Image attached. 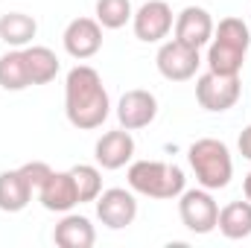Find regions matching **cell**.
I'll list each match as a JSON object with an SVG mask.
<instances>
[{"instance_id": "cell-18", "label": "cell", "mask_w": 251, "mask_h": 248, "mask_svg": "<svg viewBox=\"0 0 251 248\" xmlns=\"http://www.w3.org/2000/svg\"><path fill=\"white\" fill-rule=\"evenodd\" d=\"M219 234L225 240H246L251 237V201H228L219 210V222H216Z\"/></svg>"}, {"instance_id": "cell-19", "label": "cell", "mask_w": 251, "mask_h": 248, "mask_svg": "<svg viewBox=\"0 0 251 248\" xmlns=\"http://www.w3.org/2000/svg\"><path fill=\"white\" fill-rule=\"evenodd\" d=\"M24 56H26V70H29V82L32 85H47L59 76L62 62L59 56L50 50V47H41V44H29L24 47Z\"/></svg>"}, {"instance_id": "cell-20", "label": "cell", "mask_w": 251, "mask_h": 248, "mask_svg": "<svg viewBox=\"0 0 251 248\" xmlns=\"http://www.w3.org/2000/svg\"><path fill=\"white\" fill-rule=\"evenodd\" d=\"M29 82V70H26V56L24 50L12 47L9 53L0 56V88L3 91H26Z\"/></svg>"}, {"instance_id": "cell-16", "label": "cell", "mask_w": 251, "mask_h": 248, "mask_svg": "<svg viewBox=\"0 0 251 248\" xmlns=\"http://www.w3.org/2000/svg\"><path fill=\"white\" fill-rule=\"evenodd\" d=\"M53 243L59 248H91L97 243V231L88 216L79 213H64L62 222L53 231Z\"/></svg>"}, {"instance_id": "cell-23", "label": "cell", "mask_w": 251, "mask_h": 248, "mask_svg": "<svg viewBox=\"0 0 251 248\" xmlns=\"http://www.w3.org/2000/svg\"><path fill=\"white\" fill-rule=\"evenodd\" d=\"M21 170H24V175L29 178V184L35 187V190L44 184V178L53 173V167H50V164H44V161H29V164H24Z\"/></svg>"}, {"instance_id": "cell-10", "label": "cell", "mask_w": 251, "mask_h": 248, "mask_svg": "<svg viewBox=\"0 0 251 248\" xmlns=\"http://www.w3.org/2000/svg\"><path fill=\"white\" fill-rule=\"evenodd\" d=\"M62 44L70 59L76 62H88L102 50V26L97 18H73L64 26Z\"/></svg>"}, {"instance_id": "cell-3", "label": "cell", "mask_w": 251, "mask_h": 248, "mask_svg": "<svg viewBox=\"0 0 251 248\" xmlns=\"http://www.w3.org/2000/svg\"><path fill=\"white\" fill-rule=\"evenodd\" d=\"M126 178L134 193L146 198H178L187 190L184 170L167 161H131Z\"/></svg>"}, {"instance_id": "cell-22", "label": "cell", "mask_w": 251, "mask_h": 248, "mask_svg": "<svg viewBox=\"0 0 251 248\" xmlns=\"http://www.w3.org/2000/svg\"><path fill=\"white\" fill-rule=\"evenodd\" d=\"M73 181H76V193H79V204L85 201H97V196L102 193V173L94 164H76L70 167Z\"/></svg>"}, {"instance_id": "cell-9", "label": "cell", "mask_w": 251, "mask_h": 248, "mask_svg": "<svg viewBox=\"0 0 251 248\" xmlns=\"http://www.w3.org/2000/svg\"><path fill=\"white\" fill-rule=\"evenodd\" d=\"M97 216L105 228L111 231H123L128 228L134 219H137V198H134V190L128 187H111V190H102L97 196Z\"/></svg>"}, {"instance_id": "cell-4", "label": "cell", "mask_w": 251, "mask_h": 248, "mask_svg": "<svg viewBox=\"0 0 251 248\" xmlns=\"http://www.w3.org/2000/svg\"><path fill=\"white\" fill-rule=\"evenodd\" d=\"M190 170L204 190H225L234 178V158L231 149L216 137H199L187 149Z\"/></svg>"}, {"instance_id": "cell-7", "label": "cell", "mask_w": 251, "mask_h": 248, "mask_svg": "<svg viewBox=\"0 0 251 248\" xmlns=\"http://www.w3.org/2000/svg\"><path fill=\"white\" fill-rule=\"evenodd\" d=\"M176 26L173 6L167 0H146L134 15H131V29L134 38L143 44H161Z\"/></svg>"}, {"instance_id": "cell-5", "label": "cell", "mask_w": 251, "mask_h": 248, "mask_svg": "<svg viewBox=\"0 0 251 248\" xmlns=\"http://www.w3.org/2000/svg\"><path fill=\"white\" fill-rule=\"evenodd\" d=\"M178 216H181V225L187 228L190 234H210L216 231V222H219V204L213 198V190H204V187H196V190H184L178 196Z\"/></svg>"}, {"instance_id": "cell-13", "label": "cell", "mask_w": 251, "mask_h": 248, "mask_svg": "<svg viewBox=\"0 0 251 248\" xmlns=\"http://www.w3.org/2000/svg\"><path fill=\"white\" fill-rule=\"evenodd\" d=\"M134 137L128 128H114V131H105L97 146H94V158H97V167L102 170H123L126 164H131L134 158Z\"/></svg>"}, {"instance_id": "cell-6", "label": "cell", "mask_w": 251, "mask_h": 248, "mask_svg": "<svg viewBox=\"0 0 251 248\" xmlns=\"http://www.w3.org/2000/svg\"><path fill=\"white\" fill-rule=\"evenodd\" d=\"M243 94V85H240V76H222V73H201L196 79V99L204 111H213V114H222L228 108L237 105Z\"/></svg>"}, {"instance_id": "cell-15", "label": "cell", "mask_w": 251, "mask_h": 248, "mask_svg": "<svg viewBox=\"0 0 251 248\" xmlns=\"http://www.w3.org/2000/svg\"><path fill=\"white\" fill-rule=\"evenodd\" d=\"M32 190L29 178L24 175V170H3L0 173V210L3 213H21L29 201H32Z\"/></svg>"}, {"instance_id": "cell-14", "label": "cell", "mask_w": 251, "mask_h": 248, "mask_svg": "<svg viewBox=\"0 0 251 248\" xmlns=\"http://www.w3.org/2000/svg\"><path fill=\"white\" fill-rule=\"evenodd\" d=\"M213 18H210V12L204 9V6H184L178 15H176V38L178 41H184L190 47H196V50H201V47H207L210 44V38H213Z\"/></svg>"}, {"instance_id": "cell-25", "label": "cell", "mask_w": 251, "mask_h": 248, "mask_svg": "<svg viewBox=\"0 0 251 248\" xmlns=\"http://www.w3.org/2000/svg\"><path fill=\"white\" fill-rule=\"evenodd\" d=\"M243 193H246V198L251 201V173L246 175V181H243Z\"/></svg>"}, {"instance_id": "cell-21", "label": "cell", "mask_w": 251, "mask_h": 248, "mask_svg": "<svg viewBox=\"0 0 251 248\" xmlns=\"http://www.w3.org/2000/svg\"><path fill=\"white\" fill-rule=\"evenodd\" d=\"M131 0H97L94 18L100 21L102 29H123L126 24H131Z\"/></svg>"}, {"instance_id": "cell-11", "label": "cell", "mask_w": 251, "mask_h": 248, "mask_svg": "<svg viewBox=\"0 0 251 248\" xmlns=\"http://www.w3.org/2000/svg\"><path fill=\"white\" fill-rule=\"evenodd\" d=\"M155 117H158V97L152 91L131 88V91H126L123 97H120V102H117V120L128 131L152 125Z\"/></svg>"}, {"instance_id": "cell-1", "label": "cell", "mask_w": 251, "mask_h": 248, "mask_svg": "<svg viewBox=\"0 0 251 248\" xmlns=\"http://www.w3.org/2000/svg\"><path fill=\"white\" fill-rule=\"evenodd\" d=\"M64 114L67 123L79 131H94L108 120L111 99L102 76L91 64H76L64 76Z\"/></svg>"}, {"instance_id": "cell-24", "label": "cell", "mask_w": 251, "mask_h": 248, "mask_svg": "<svg viewBox=\"0 0 251 248\" xmlns=\"http://www.w3.org/2000/svg\"><path fill=\"white\" fill-rule=\"evenodd\" d=\"M237 146H240V155H243L246 161H251V125H246V128H243V134H240Z\"/></svg>"}, {"instance_id": "cell-8", "label": "cell", "mask_w": 251, "mask_h": 248, "mask_svg": "<svg viewBox=\"0 0 251 248\" xmlns=\"http://www.w3.org/2000/svg\"><path fill=\"white\" fill-rule=\"evenodd\" d=\"M155 64H158V73L164 79H170V82H187V79L196 76L201 59H199L196 47H190V44L178 41V38H170V41H164L158 47Z\"/></svg>"}, {"instance_id": "cell-12", "label": "cell", "mask_w": 251, "mask_h": 248, "mask_svg": "<svg viewBox=\"0 0 251 248\" xmlns=\"http://www.w3.org/2000/svg\"><path fill=\"white\" fill-rule=\"evenodd\" d=\"M38 201L50 213H70L79 204V193L70 170H53L38 187Z\"/></svg>"}, {"instance_id": "cell-17", "label": "cell", "mask_w": 251, "mask_h": 248, "mask_svg": "<svg viewBox=\"0 0 251 248\" xmlns=\"http://www.w3.org/2000/svg\"><path fill=\"white\" fill-rule=\"evenodd\" d=\"M35 35H38V24L26 12H9V15L0 18V41L3 44L24 50V47L32 44Z\"/></svg>"}, {"instance_id": "cell-2", "label": "cell", "mask_w": 251, "mask_h": 248, "mask_svg": "<svg viewBox=\"0 0 251 248\" xmlns=\"http://www.w3.org/2000/svg\"><path fill=\"white\" fill-rule=\"evenodd\" d=\"M249 47L251 29L243 24V18H222L219 26H213V38L207 44V70L222 76H240Z\"/></svg>"}]
</instances>
